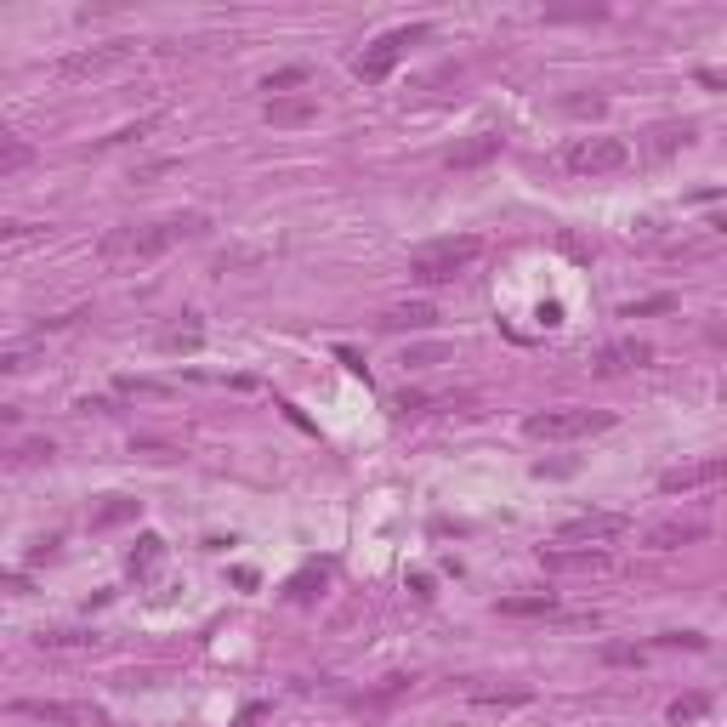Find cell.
Returning <instances> with one entry per match:
<instances>
[{
	"label": "cell",
	"instance_id": "obj_1",
	"mask_svg": "<svg viewBox=\"0 0 727 727\" xmlns=\"http://www.w3.org/2000/svg\"><path fill=\"white\" fill-rule=\"evenodd\" d=\"M205 233V216L188 211V216H160V222H131V228H108L103 245H97V262L108 273H142L148 262H160L171 245Z\"/></svg>",
	"mask_w": 727,
	"mask_h": 727
},
{
	"label": "cell",
	"instance_id": "obj_2",
	"mask_svg": "<svg viewBox=\"0 0 727 727\" xmlns=\"http://www.w3.org/2000/svg\"><path fill=\"white\" fill-rule=\"evenodd\" d=\"M478 256H483L478 233H449V239H432V245H421L409 256V279L426 284V290H432V284H455Z\"/></svg>",
	"mask_w": 727,
	"mask_h": 727
},
{
	"label": "cell",
	"instance_id": "obj_3",
	"mask_svg": "<svg viewBox=\"0 0 727 727\" xmlns=\"http://www.w3.org/2000/svg\"><path fill=\"white\" fill-rule=\"evenodd\" d=\"M631 165V142L625 137H574L563 148V171L568 177H608Z\"/></svg>",
	"mask_w": 727,
	"mask_h": 727
},
{
	"label": "cell",
	"instance_id": "obj_4",
	"mask_svg": "<svg viewBox=\"0 0 727 727\" xmlns=\"http://www.w3.org/2000/svg\"><path fill=\"white\" fill-rule=\"evenodd\" d=\"M608 426H614L608 409H540V415L523 421V432L540 438V444H563V438H591V432H608Z\"/></svg>",
	"mask_w": 727,
	"mask_h": 727
},
{
	"label": "cell",
	"instance_id": "obj_5",
	"mask_svg": "<svg viewBox=\"0 0 727 727\" xmlns=\"http://www.w3.org/2000/svg\"><path fill=\"white\" fill-rule=\"evenodd\" d=\"M426 35H432L426 23H409V29H392V35L370 40V46H364V57L353 63V74L364 80V86H381V80H387V74L398 69V57H404L409 46H415V40H426Z\"/></svg>",
	"mask_w": 727,
	"mask_h": 727
},
{
	"label": "cell",
	"instance_id": "obj_6",
	"mask_svg": "<svg viewBox=\"0 0 727 727\" xmlns=\"http://www.w3.org/2000/svg\"><path fill=\"white\" fill-rule=\"evenodd\" d=\"M18 716L29 722H52V727H103L108 710L103 705H69V699H18Z\"/></svg>",
	"mask_w": 727,
	"mask_h": 727
},
{
	"label": "cell",
	"instance_id": "obj_7",
	"mask_svg": "<svg viewBox=\"0 0 727 727\" xmlns=\"http://www.w3.org/2000/svg\"><path fill=\"white\" fill-rule=\"evenodd\" d=\"M625 529H631L625 512H580L557 529V540H563V546H608V540H620Z\"/></svg>",
	"mask_w": 727,
	"mask_h": 727
},
{
	"label": "cell",
	"instance_id": "obj_8",
	"mask_svg": "<svg viewBox=\"0 0 727 727\" xmlns=\"http://www.w3.org/2000/svg\"><path fill=\"white\" fill-rule=\"evenodd\" d=\"M131 57V40H108V46H91V52H74L57 63V80H97V74L120 69Z\"/></svg>",
	"mask_w": 727,
	"mask_h": 727
},
{
	"label": "cell",
	"instance_id": "obj_9",
	"mask_svg": "<svg viewBox=\"0 0 727 727\" xmlns=\"http://www.w3.org/2000/svg\"><path fill=\"white\" fill-rule=\"evenodd\" d=\"M722 478H727V461H722V455H705V461L665 472V478H659V489H665V495H693V489H716Z\"/></svg>",
	"mask_w": 727,
	"mask_h": 727
},
{
	"label": "cell",
	"instance_id": "obj_10",
	"mask_svg": "<svg viewBox=\"0 0 727 727\" xmlns=\"http://www.w3.org/2000/svg\"><path fill=\"white\" fill-rule=\"evenodd\" d=\"M648 358H654V347H648V341L620 336V341H608L603 353L591 358V370H597V375H625V370H642Z\"/></svg>",
	"mask_w": 727,
	"mask_h": 727
},
{
	"label": "cell",
	"instance_id": "obj_11",
	"mask_svg": "<svg viewBox=\"0 0 727 727\" xmlns=\"http://www.w3.org/2000/svg\"><path fill=\"white\" fill-rule=\"evenodd\" d=\"M705 534H710L705 517H671V523H654V529H648V546H654V551H676V546L705 540Z\"/></svg>",
	"mask_w": 727,
	"mask_h": 727
},
{
	"label": "cell",
	"instance_id": "obj_12",
	"mask_svg": "<svg viewBox=\"0 0 727 727\" xmlns=\"http://www.w3.org/2000/svg\"><path fill=\"white\" fill-rule=\"evenodd\" d=\"M319 97H267V125H313Z\"/></svg>",
	"mask_w": 727,
	"mask_h": 727
},
{
	"label": "cell",
	"instance_id": "obj_13",
	"mask_svg": "<svg viewBox=\"0 0 727 727\" xmlns=\"http://www.w3.org/2000/svg\"><path fill=\"white\" fill-rule=\"evenodd\" d=\"M500 154V137L495 131H478L472 142H461L455 154H449V171H478V165H489Z\"/></svg>",
	"mask_w": 727,
	"mask_h": 727
},
{
	"label": "cell",
	"instance_id": "obj_14",
	"mask_svg": "<svg viewBox=\"0 0 727 727\" xmlns=\"http://www.w3.org/2000/svg\"><path fill=\"white\" fill-rule=\"evenodd\" d=\"M500 614H506V620H529V614H557V597H551V591H534V597H500Z\"/></svg>",
	"mask_w": 727,
	"mask_h": 727
},
{
	"label": "cell",
	"instance_id": "obj_15",
	"mask_svg": "<svg viewBox=\"0 0 727 727\" xmlns=\"http://www.w3.org/2000/svg\"><path fill=\"white\" fill-rule=\"evenodd\" d=\"M29 160H35V148H29L18 131H0V182L12 177V171H23Z\"/></svg>",
	"mask_w": 727,
	"mask_h": 727
},
{
	"label": "cell",
	"instance_id": "obj_16",
	"mask_svg": "<svg viewBox=\"0 0 727 727\" xmlns=\"http://www.w3.org/2000/svg\"><path fill=\"white\" fill-rule=\"evenodd\" d=\"M438 319V313H432V302H409V307H392L387 319V330H426V324Z\"/></svg>",
	"mask_w": 727,
	"mask_h": 727
},
{
	"label": "cell",
	"instance_id": "obj_17",
	"mask_svg": "<svg viewBox=\"0 0 727 727\" xmlns=\"http://www.w3.org/2000/svg\"><path fill=\"white\" fill-rule=\"evenodd\" d=\"M40 648H46V654H80V648H97V637H91V631H40Z\"/></svg>",
	"mask_w": 727,
	"mask_h": 727
},
{
	"label": "cell",
	"instance_id": "obj_18",
	"mask_svg": "<svg viewBox=\"0 0 727 727\" xmlns=\"http://www.w3.org/2000/svg\"><path fill=\"white\" fill-rule=\"evenodd\" d=\"M160 557H165V540H160V534H142L137 546H131V574H154Z\"/></svg>",
	"mask_w": 727,
	"mask_h": 727
},
{
	"label": "cell",
	"instance_id": "obj_19",
	"mask_svg": "<svg viewBox=\"0 0 727 727\" xmlns=\"http://www.w3.org/2000/svg\"><path fill=\"white\" fill-rule=\"evenodd\" d=\"M125 517H137V500L125 495H108V506L97 517H91V529H114V523H125Z\"/></svg>",
	"mask_w": 727,
	"mask_h": 727
},
{
	"label": "cell",
	"instance_id": "obj_20",
	"mask_svg": "<svg viewBox=\"0 0 727 727\" xmlns=\"http://www.w3.org/2000/svg\"><path fill=\"white\" fill-rule=\"evenodd\" d=\"M693 142V125L682 120V125H659L654 131V154H676V148H688Z\"/></svg>",
	"mask_w": 727,
	"mask_h": 727
},
{
	"label": "cell",
	"instance_id": "obj_21",
	"mask_svg": "<svg viewBox=\"0 0 727 727\" xmlns=\"http://www.w3.org/2000/svg\"><path fill=\"white\" fill-rule=\"evenodd\" d=\"M546 563H551V568H603L608 557L586 546V551H546Z\"/></svg>",
	"mask_w": 727,
	"mask_h": 727
},
{
	"label": "cell",
	"instance_id": "obj_22",
	"mask_svg": "<svg viewBox=\"0 0 727 727\" xmlns=\"http://www.w3.org/2000/svg\"><path fill=\"white\" fill-rule=\"evenodd\" d=\"M307 80H313V74L302 69V63H290V69H273L262 80V91H273V97H279V91H296V86H307Z\"/></svg>",
	"mask_w": 727,
	"mask_h": 727
},
{
	"label": "cell",
	"instance_id": "obj_23",
	"mask_svg": "<svg viewBox=\"0 0 727 727\" xmlns=\"http://www.w3.org/2000/svg\"><path fill=\"white\" fill-rule=\"evenodd\" d=\"M199 341H205V336H199V324H188V330H165V336H160V353H194Z\"/></svg>",
	"mask_w": 727,
	"mask_h": 727
},
{
	"label": "cell",
	"instance_id": "obj_24",
	"mask_svg": "<svg viewBox=\"0 0 727 727\" xmlns=\"http://www.w3.org/2000/svg\"><path fill=\"white\" fill-rule=\"evenodd\" d=\"M449 347H409L404 353V370H432V364H444Z\"/></svg>",
	"mask_w": 727,
	"mask_h": 727
},
{
	"label": "cell",
	"instance_id": "obj_25",
	"mask_svg": "<svg viewBox=\"0 0 727 727\" xmlns=\"http://www.w3.org/2000/svg\"><path fill=\"white\" fill-rule=\"evenodd\" d=\"M705 710H710L705 693H688V699H676V705H671V722H699Z\"/></svg>",
	"mask_w": 727,
	"mask_h": 727
},
{
	"label": "cell",
	"instance_id": "obj_26",
	"mask_svg": "<svg viewBox=\"0 0 727 727\" xmlns=\"http://www.w3.org/2000/svg\"><path fill=\"white\" fill-rule=\"evenodd\" d=\"M472 705H529V693H489V688H472Z\"/></svg>",
	"mask_w": 727,
	"mask_h": 727
},
{
	"label": "cell",
	"instance_id": "obj_27",
	"mask_svg": "<svg viewBox=\"0 0 727 727\" xmlns=\"http://www.w3.org/2000/svg\"><path fill=\"white\" fill-rule=\"evenodd\" d=\"M665 307H676L671 296H648V302H631V307H625V319H642V313H665Z\"/></svg>",
	"mask_w": 727,
	"mask_h": 727
},
{
	"label": "cell",
	"instance_id": "obj_28",
	"mask_svg": "<svg viewBox=\"0 0 727 727\" xmlns=\"http://www.w3.org/2000/svg\"><path fill=\"white\" fill-rule=\"evenodd\" d=\"M29 364V347H0V375H12Z\"/></svg>",
	"mask_w": 727,
	"mask_h": 727
},
{
	"label": "cell",
	"instance_id": "obj_29",
	"mask_svg": "<svg viewBox=\"0 0 727 727\" xmlns=\"http://www.w3.org/2000/svg\"><path fill=\"white\" fill-rule=\"evenodd\" d=\"M603 659L608 665H631V659H642L637 648H620V642H614V648H603Z\"/></svg>",
	"mask_w": 727,
	"mask_h": 727
},
{
	"label": "cell",
	"instance_id": "obj_30",
	"mask_svg": "<svg viewBox=\"0 0 727 727\" xmlns=\"http://www.w3.org/2000/svg\"><path fill=\"white\" fill-rule=\"evenodd\" d=\"M40 455H52V444H23L18 461H40Z\"/></svg>",
	"mask_w": 727,
	"mask_h": 727
}]
</instances>
